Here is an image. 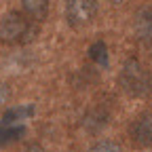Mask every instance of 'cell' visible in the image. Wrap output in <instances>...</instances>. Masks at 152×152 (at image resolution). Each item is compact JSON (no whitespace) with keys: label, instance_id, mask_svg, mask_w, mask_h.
<instances>
[{"label":"cell","instance_id":"6da1fadb","mask_svg":"<svg viewBox=\"0 0 152 152\" xmlns=\"http://www.w3.org/2000/svg\"><path fill=\"white\" fill-rule=\"evenodd\" d=\"M36 21L30 19L26 13L11 11L0 19V40L7 45H17V42H30L36 34Z\"/></svg>","mask_w":152,"mask_h":152},{"label":"cell","instance_id":"7a4b0ae2","mask_svg":"<svg viewBox=\"0 0 152 152\" xmlns=\"http://www.w3.org/2000/svg\"><path fill=\"white\" fill-rule=\"evenodd\" d=\"M121 85L129 95H144L148 89V76L144 72V68L140 66V61L129 59L123 66L121 72Z\"/></svg>","mask_w":152,"mask_h":152},{"label":"cell","instance_id":"3957f363","mask_svg":"<svg viewBox=\"0 0 152 152\" xmlns=\"http://www.w3.org/2000/svg\"><path fill=\"white\" fill-rule=\"evenodd\" d=\"M97 13V2L95 0H68L66 4V19L72 28L87 26Z\"/></svg>","mask_w":152,"mask_h":152},{"label":"cell","instance_id":"277c9868","mask_svg":"<svg viewBox=\"0 0 152 152\" xmlns=\"http://www.w3.org/2000/svg\"><path fill=\"white\" fill-rule=\"evenodd\" d=\"M129 135L133 144L140 148H150L152 146V116L150 114H142L129 127Z\"/></svg>","mask_w":152,"mask_h":152},{"label":"cell","instance_id":"5b68a950","mask_svg":"<svg viewBox=\"0 0 152 152\" xmlns=\"http://www.w3.org/2000/svg\"><path fill=\"white\" fill-rule=\"evenodd\" d=\"M110 121V114L106 108H91L85 116H83V129L87 133H91V135H95V133H99Z\"/></svg>","mask_w":152,"mask_h":152},{"label":"cell","instance_id":"8992f818","mask_svg":"<svg viewBox=\"0 0 152 152\" xmlns=\"http://www.w3.org/2000/svg\"><path fill=\"white\" fill-rule=\"evenodd\" d=\"M21 9L30 19L42 21L49 15V0H21Z\"/></svg>","mask_w":152,"mask_h":152},{"label":"cell","instance_id":"52a82bcc","mask_svg":"<svg viewBox=\"0 0 152 152\" xmlns=\"http://www.w3.org/2000/svg\"><path fill=\"white\" fill-rule=\"evenodd\" d=\"M135 32L144 45H152V13L144 11L135 19Z\"/></svg>","mask_w":152,"mask_h":152},{"label":"cell","instance_id":"ba28073f","mask_svg":"<svg viewBox=\"0 0 152 152\" xmlns=\"http://www.w3.org/2000/svg\"><path fill=\"white\" fill-rule=\"evenodd\" d=\"M89 55H91V59H93L95 64L106 66V64H108V47H106V42H102V40H99V42L91 45Z\"/></svg>","mask_w":152,"mask_h":152},{"label":"cell","instance_id":"9c48e42d","mask_svg":"<svg viewBox=\"0 0 152 152\" xmlns=\"http://www.w3.org/2000/svg\"><path fill=\"white\" fill-rule=\"evenodd\" d=\"M34 112V108L32 106H23V108H17V110H9L7 114H4V123H17L19 118H23V116H30V114Z\"/></svg>","mask_w":152,"mask_h":152},{"label":"cell","instance_id":"30bf717a","mask_svg":"<svg viewBox=\"0 0 152 152\" xmlns=\"http://www.w3.org/2000/svg\"><path fill=\"white\" fill-rule=\"evenodd\" d=\"M89 152H121V146L110 142V140H99V142H95L91 146Z\"/></svg>","mask_w":152,"mask_h":152},{"label":"cell","instance_id":"8fae6325","mask_svg":"<svg viewBox=\"0 0 152 152\" xmlns=\"http://www.w3.org/2000/svg\"><path fill=\"white\" fill-rule=\"evenodd\" d=\"M21 133H23V129H13V127H9V123L0 125V144H7V142L15 140L17 135H21Z\"/></svg>","mask_w":152,"mask_h":152},{"label":"cell","instance_id":"7c38bea8","mask_svg":"<svg viewBox=\"0 0 152 152\" xmlns=\"http://www.w3.org/2000/svg\"><path fill=\"white\" fill-rule=\"evenodd\" d=\"M7 99H9V87H7L2 80H0V106H4Z\"/></svg>","mask_w":152,"mask_h":152},{"label":"cell","instance_id":"4fadbf2b","mask_svg":"<svg viewBox=\"0 0 152 152\" xmlns=\"http://www.w3.org/2000/svg\"><path fill=\"white\" fill-rule=\"evenodd\" d=\"M26 152H47V150H45V148H40V146H30Z\"/></svg>","mask_w":152,"mask_h":152}]
</instances>
